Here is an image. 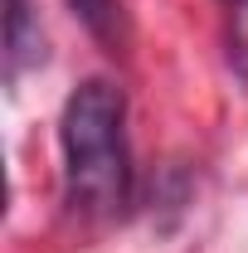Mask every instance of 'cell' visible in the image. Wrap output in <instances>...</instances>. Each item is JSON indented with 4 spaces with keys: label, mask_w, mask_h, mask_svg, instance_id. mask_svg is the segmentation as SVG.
Segmentation results:
<instances>
[{
    "label": "cell",
    "mask_w": 248,
    "mask_h": 253,
    "mask_svg": "<svg viewBox=\"0 0 248 253\" xmlns=\"http://www.w3.org/2000/svg\"><path fill=\"white\" fill-rule=\"evenodd\" d=\"M63 200L78 214H122L131 200L126 97L107 78H88L63 102Z\"/></svg>",
    "instance_id": "obj_1"
},
{
    "label": "cell",
    "mask_w": 248,
    "mask_h": 253,
    "mask_svg": "<svg viewBox=\"0 0 248 253\" xmlns=\"http://www.w3.org/2000/svg\"><path fill=\"white\" fill-rule=\"evenodd\" d=\"M73 5V15L88 25V30L117 54L126 44V20H122V0H68Z\"/></svg>",
    "instance_id": "obj_3"
},
{
    "label": "cell",
    "mask_w": 248,
    "mask_h": 253,
    "mask_svg": "<svg viewBox=\"0 0 248 253\" xmlns=\"http://www.w3.org/2000/svg\"><path fill=\"white\" fill-rule=\"evenodd\" d=\"M44 59V34L30 20V0H5V73L15 78L25 63Z\"/></svg>",
    "instance_id": "obj_2"
}]
</instances>
